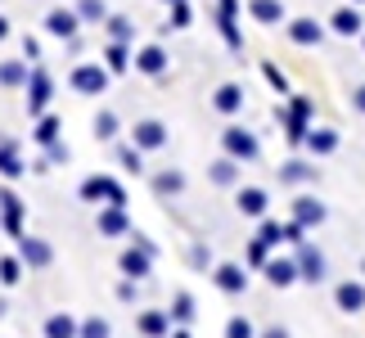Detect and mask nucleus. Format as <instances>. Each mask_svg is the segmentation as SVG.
Segmentation results:
<instances>
[{"mask_svg": "<svg viewBox=\"0 0 365 338\" xmlns=\"http://www.w3.org/2000/svg\"><path fill=\"white\" fill-rule=\"evenodd\" d=\"M312 113H316L312 95H289V104H275V122L284 126L289 145H302L307 140V131H312Z\"/></svg>", "mask_w": 365, "mask_h": 338, "instance_id": "nucleus-1", "label": "nucleus"}, {"mask_svg": "<svg viewBox=\"0 0 365 338\" xmlns=\"http://www.w3.org/2000/svg\"><path fill=\"white\" fill-rule=\"evenodd\" d=\"M77 194H81V203H104V208H126V190L118 185L113 176H104V172H95V176H86L77 185Z\"/></svg>", "mask_w": 365, "mask_h": 338, "instance_id": "nucleus-2", "label": "nucleus"}, {"mask_svg": "<svg viewBox=\"0 0 365 338\" xmlns=\"http://www.w3.org/2000/svg\"><path fill=\"white\" fill-rule=\"evenodd\" d=\"M108 81H113V73H108L104 63H77L73 73H68V86L77 95H104Z\"/></svg>", "mask_w": 365, "mask_h": 338, "instance_id": "nucleus-3", "label": "nucleus"}, {"mask_svg": "<svg viewBox=\"0 0 365 338\" xmlns=\"http://www.w3.org/2000/svg\"><path fill=\"white\" fill-rule=\"evenodd\" d=\"M221 149H226L230 158H240V163H257V153H262L257 135H252L248 126H235V122L221 131Z\"/></svg>", "mask_w": 365, "mask_h": 338, "instance_id": "nucleus-4", "label": "nucleus"}, {"mask_svg": "<svg viewBox=\"0 0 365 338\" xmlns=\"http://www.w3.org/2000/svg\"><path fill=\"white\" fill-rule=\"evenodd\" d=\"M167 140H172V131H167V122H158V118H140V122L131 126V145L145 149V153L167 149Z\"/></svg>", "mask_w": 365, "mask_h": 338, "instance_id": "nucleus-5", "label": "nucleus"}, {"mask_svg": "<svg viewBox=\"0 0 365 338\" xmlns=\"http://www.w3.org/2000/svg\"><path fill=\"white\" fill-rule=\"evenodd\" d=\"M77 32H81V14L77 9L54 5L46 14V36H54V41H77Z\"/></svg>", "mask_w": 365, "mask_h": 338, "instance_id": "nucleus-6", "label": "nucleus"}, {"mask_svg": "<svg viewBox=\"0 0 365 338\" xmlns=\"http://www.w3.org/2000/svg\"><path fill=\"white\" fill-rule=\"evenodd\" d=\"M50 95H54L50 73L46 68H32V77H27V118H41L50 108Z\"/></svg>", "mask_w": 365, "mask_h": 338, "instance_id": "nucleus-7", "label": "nucleus"}, {"mask_svg": "<svg viewBox=\"0 0 365 338\" xmlns=\"http://www.w3.org/2000/svg\"><path fill=\"white\" fill-rule=\"evenodd\" d=\"M212 285L226 293V298H240V293L248 289V271H244L240 262H217L212 266Z\"/></svg>", "mask_w": 365, "mask_h": 338, "instance_id": "nucleus-8", "label": "nucleus"}, {"mask_svg": "<svg viewBox=\"0 0 365 338\" xmlns=\"http://www.w3.org/2000/svg\"><path fill=\"white\" fill-rule=\"evenodd\" d=\"M212 19L221 27V36H226V46L230 50H244V32H240V23H235V19H240V0H217Z\"/></svg>", "mask_w": 365, "mask_h": 338, "instance_id": "nucleus-9", "label": "nucleus"}, {"mask_svg": "<svg viewBox=\"0 0 365 338\" xmlns=\"http://www.w3.org/2000/svg\"><path fill=\"white\" fill-rule=\"evenodd\" d=\"M334 307H339L343 316H361V312H365V275L334 285Z\"/></svg>", "mask_w": 365, "mask_h": 338, "instance_id": "nucleus-10", "label": "nucleus"}, {"mask_svg": "<svg viewBox=\"0 0 365 338\" xmlns=\"http://www.w3.org/2000/svg\"><path fill=\"white\" fill-rule=\"evenodd\" d=\"M235 208H240V217L262 221L266 208H271V194H266L262 185H235Z\"/></svg>", "mask_w": 365, "mask_h": 338, "instance_id": "nucleus-11", "label": "nucleus"}, {"mask_svg": "<svg viewBox=\"0 0 365 338\" xmlns=\"http://www.w3.org/2000/svg\"><path fill=\"white\" fill-rule=\"evenodd\" d=\"M118 271H122L126 280H149V275H153V252H145L140 244L122 248V252H118Z\"/></svg>", "mask_w": 365, "mask_h": 338, "instance_id": "nucleus-12", "label": "nucleus"}, {"mask_svg": "<svg viewBox=\"0 0 365 338\" xmlns=\"http://www.w3.org/2000/svg\"><path fill=\"white\" fill-rule=\"evenodd\" d=\"M167 68H172V54H167L158 41H149V46L135 50V73H145V77H167Z\"/></svg>", "mask_w": 365, "mask_h": 338, "instance_id": "nucleus-13", "label": "nucleus"}, {"mask_svg": "<svg viewBox=\"0 0 365 338\" xmlns=\"http://www.w3.org/2000/svg\"><path fill=\"white\" fill-rule=\"evenodd\" d=\"M19 257L27 262V271H46V266H54V248L36 235H19Z\"/></svg>", "mask_w": 365, "mask_h": 338, "instance_id": "nucleus-14", "label": "nucleus"}, {"mask_svg": "<svg viewBox=\"0 0 365 338\" xmlns=\"http://www.w3.org/2000/svg\"><path fill=\"white\" fill-rule=\"evenodd\" d=\"M284 36L293 41V46H302V50H312V46H320L325 41V23H316V19H289L284 23Z\"/></svg>", "mask_w": 365, "mask_h": 338, "instance_id": "nucleus-15", "label": "nucleus"}, {"mask_svg": "<svg viewBox=\"0 0 365 338\" xmlns=\"http://www.w3.org/2000/svg\"><path fill=\"white\" fill-rule=\"evenodd\" d=\"M262 275H266V285H275V289H289V285H298V280H302L298 257H266Z\"/></svg>", "mask_w": 365, "mask_h": 338, "instance_id": "nucleus-16", "label": "nucleus"}, {"mask_svg": "<svg viewBox=\"0 0 365 338\" xmlns=\"http://www.w3.org/2000/svg\"><path fill=\"white\" fill-rule=\"evenodd\" d=\"M329 32H334V36H347V41L365 32V19H361V9L352 5V0H347V5H339V9L329 14Z\"/></svg>", "mask_w": 365, "mask_h": 338, "instance_id": "nucleus-17", "label": "nucleus"}, {"mask_svg": "<svg viewBox=\"0 0 365 338\" xmlns=\"http://www.w3.org/2000/svg\"><path fill=\"white\" fill-rule=\"evenodd\" d=\"M293 257H298V271H302L307 285H325V252H320V248H312V244L302 239Z\"/></svg>", "mask_w": 365, "mask_h": 338, "instance_id": "nucleus-18", "label": "nucleus"}, {"mask_svg": "<svg viewBox=\"0 0 365 338\" xmlns=\"http://www.w3.org/2000/svg\"><path fill=\"white\" fill-rule=\"evenodd\" d=\"M339 145H343V135L334 131V126H312L307 140H302V149L312 153V158H329V153H339Z\"/></svg>", "mask_w": 365, "mask_h": 338, "instance_id": "nucleus-19", "label": "nucleus"}, {"mask_svg": "<svg viewBox=\"0 0 365 338\" xmlns=\"http://www.w3.org/2000/svg\"><path fill=\"white\" fill-rule=\"evenodd\" d=\"M135 334L140 338H167V334H172V312H158V307L135 312Z\"/></svg>", "mask_w": 365, "mask_h": 338, "instance_id": "nucleus-20", "label": "nucleus"}, {"mask_svg": "<svg viewBox=\"0 0 365 338\" xmlns=\"http://www.w3.org/2000/svg\"><path fill=\"white\" fill-rule=\"evenodd\" d=\"M0 225H5L14 239L27 235V230H23V199H19L9 185H0Z\"/></svg>", "mask_w": 365, "mask_h": 338, "instance_id": "nucleus-21", "label": "nucleus"}, {"mask_svg": "<svg viewBox=\"0 0 365 338\" xmlns=\"http://www.w3.org/2000/svg\"><path fill=\"white\" fill-rule=\"evenodd\" d=\"M325 217H329V208L320 203L316 194H298V199H293V221L307 225V230H312V225H325Z\"/></svg>", "mask_w": 365, "mask_h": 338, "instance_id": "nucleus-22", "label": "nucleus"}, {"mask_svg": "<svg viewBox=\"0 0 365 338\" xmlns=\"http://www.w3.org/2000/svg\"><path fill=\"white\" fill-rule=\"evenodd\" d=\"M212 108L221 113V118L244 113V86H240V81H221V86L212 91Z\"/></svg>", "mask_w": 365, "mask_h": 338, "instance_id": "nucleus-23", "label": "nucleus"}, {"mask_svg": "<svg viewBox=\"0 0 365 338\" xmlns=\"http://www.w3.org/2000/svg\"><path fill=\"white\" fill-rule=\"evenodd\" d=\"M240 158H230V153H221L217 163H207V180H212V185H221V190H235L240 185Z\"/></svg>", "mask_w": 365, "mask_h": 338, "instance_id": "nucleus-24", "label": "nucleus"}, {"mask_svg": "<svg viewBox=\"0 0 365 338\" xmlns=\"http://www.w3.org/2000/svg\"><path fill=\"white\" fill-rule=\"evenodd\" d=\"M248 19L262 27H279L289 23V14H284V0H248Z\"/></svg>", "mask_w": 365, "mask_h": 338, "instance_id": "nucleus-25", "label": "nucleus"}, {"mask_svg": "<svg viewBox=\"0 0 365 338\" xmlns=\"http://www.w3.org/2000/svg\"><path fill=\"white\" fill-rule=\"evenodd\" d=\"M316 176H320V167H316V163H307V158H289V163H279V180H284V185H312Z\"/></svg>", "mask_w": 365, "mask_h": 338, "instance_id": "nucleus-26", "label": "nucleus"}, {"mask_svg": "<svg viewBox=\"0 0 365 338\" xmlns=\"http://www.w3.org/2000/svg\"><path fill=\"white\" fill-rule=\"evenodd\" d=\"M95 230L113 239V235H131L135 225L126 221V208H100V217H95Z\"/></svg>", "mask_w": 365, "mask_h": 338, "instance_id": "nucleus-27", "label": "nucleus"}, {"mask_svg": "<svg viewBox=\"0 0 365 338\" xmlns=\"http://www.w3.org/2000/svg\"><path fill=\"white\" fill-rule=\"evenodd\" d=\"M41 334H46V338H77L81 334V320L73 312H50L46 325H41Z\"/></svg>", "mask_w": 365, "mask_h": 338, "instance_id": "nucleus-28", "label": "nucleus"}, {"mask_svg": "<svg viewBox=\"0 0 365 338\" xmlns=\"http://www.w3.org/2000/svg\"><path fill=\"white\" fill-rule=\"evenodd\" d=\"M131 59H135V54H131V41H108V46H104V68L113 77H122L126 68H131Z\"/></svg>", "mask_w": 365, "mask_h": 338, "instance_id": "nucleus-29", "label": "nucleus"}, {"mask_svg": "<svg viewBox=\"0 0 365 338\" xmlns=\"http://www.w3.org/2000/svg\"><path fill=\"white\" fill-rule=\"evenodd\" d=\"M27 77H32L27 59H5L0 63V86L5 91H27Z\"/></svg>", "mask_w": 365, "mask_h": 338, "instance_id": "nucleus-30", "label": "nucleus"}, {"mask_svg": "<svg viewBox=\"0 0 365 338\" xmlns=\"http://www.w3.org/2000/svg\"><path fill=\"white\" fill-rule=\"evenodd\" d=\"M23 172H27V163L19 158V145L0 135V176H5V180H19Z\"/></svg>", "mask_w": 365, "mask_h": 338, "instance_id": "nucleus-31", "label": "nucleus"}, {"mask_svg": "<svg viewBox=\"0 0 365 338\" xmlns=\"http://www.w3.org/2000/svg\"><path fill=\"white\" fill-rule=\"evenodd\" d=\"M185 190V172H176V167H163V172H153V194H163V199H172V194Z\"/></svg>", "mask_w": 365, "mask_h": 338, "instance_id": "nucleus-32", "label": "nucleus"}, {"mask_svg": "<svg viewBox=\"0 0 365 338\" xmlns=\"http://www.w3.org/2000/svg\"><path fill=\"white\" fill-rule=\"evenodd\" d=\"M91 131H95V140H118V131H122V122H118V113L113 108H100L95 113V122H91Z\"/></svg>", "mask_w": 365, "mask_h": 338, "instance_id": "nucleus-33", "label": "nucleus"}, {"mask_svg": "<svg viewBox=\"0 0 365 338\" xmlns=\"http://www.w3.org/2000/svg\"><path fill=\"white\" fill-rule=\"evenodd\" d=\"M59 131H63V122L54 118V113H41V118H36V131H32V140H36L41 149H46V145H54V140H59Z\"/></svg>", "mask_w": 365, "mask_h": 338, "instance_id": "nucleus-34", "label": "nucleus"}, {"mask_svg": "<svg viewBox=\"0 0 365 338\" xmlns=\"http://www.w3.org/2000/svg\"><path fill=\"white\" fill-rule=\"evenodd\" d=\"M104 32H108V41H135V23L126 19V14H108Z\"/></svg>", "mask_w": 365, "mask_h": 338, "instance_id": "nucleus-35", "label": "nucleus"}, {"mask_svg": "<svg viewBox=\"0 0 365 338\" xmlns=\"http://www.w3.org/2000/svg\"><path fill=\"white\" fill-rule=\"evenodd\" d=\"M23 257H19V252H14V257H0V285H5V289H14V285H19V280H23Z\"/></svg>", "mask_w": 365, "mask_h": 338, "instance_id": "nucleus-36", "label": "nucleus"}, {"mask_svg": "<svg viewBox=\"0 0 365 338\" xmlns=\"http://www.w3.org/2000/svg\"><path fill=\"white\" fill-rule=\"evenodd\" d=\"M73 9L81 14V23H100L104 27V19H108V5H104V0H77Z\"/></svg>", "mask_w": 365, "mask_h": 338, "instance_id": "nucleus-37", "label": "nucleus"}, {"mask_svg": "<svg viewBox=\"0 0 365 338\" xmlns=\"http://www.w3.org/2000/svg\"><path fill=\"white\" fill-rule=\"evenodd\" d=\"M118 163H122L131 176H140V172H145V149H135V145H118Z\"/></svg>", "mask_w": 365, "mask_h": 338, "instance_id": "nucleus-38", "label": "nucleus"}, {"mask_svg": "<svg viewBox=\"0 0 365 338\" xmlns=\"http://www.w3.org/2000/svg\"><path fill=\"white\" fill-rule=\"evenodd\" d=\"M77 338H113V325H108L104 316H86L81 320V334Z\"/></svg>", "mask_w": 365, "mask_h": 338, "instance_id": "nucleus-39", "label": "nucleus"}, {"mask_svg": "<svg viewBox=\"0 0 365 338\" xmlns=\"http://www.w3.org/2000/svg\"><path fill=\"white\" fill-rule=\"evenodd\" d=\"M257 239H262L266 248L284 244V225H279V221H271V217H262V225H257Z\"/></svg>", "mask_w": 365, "mask_h": 338, "instance_id": "nucleus-40", "label": "nucleus"}, {"mask_svg": "<svg viewBox=\"0 0 365 338\" xmlns=\"http://www.w3.org/2000/svg\"><path fill=\"white\" fill-rule=\"evenodd\" d=\"M172 320H176V325H190V320H194V298H190V293H176V298H172Z\"/></svg>", "mask_w": 365, "mask_h": 338, "instance_id": "nucleus-41", "label": "nucleus"}, {"mask_svg": "<svg viewBox=\"0 0 365 338\" xmlns=\"http://www.w3.org/2000/svg\"><path fill=\"white\" fill-rule=\"evenodd\" d=\"M226 338H257V325L248 316H230L226 320Z\"/></svg>", "mask_w": 365, "mask_h": 338, "instance_id": "nucleus-42", "label": "nucleus"}, {"mask_svg": "<svg viewBox=\"0 0 365 338\" xmlns=\"http://www.w3.org/2000/svg\"><path fill=\"white\" fill-rule=\"evenodd\" d=\"M190 19H194L190 0H172V19H167V32H172V27H190Z\"/></svg>", "mask_w": 365, "mask_h": 338, "instance_id": "nucleus-43", "label": "nucleus"}, {"mask_svg": "<svg viewBox=\"0 0 365 338\" xmlns=\"http://www.w3.org/2000/svg\"><path fill=\"white\" fill-rule=\"evenodd\" d=\"M46 163L50 167H68V163H73V149H68L63 140H54V145H46Z\"/></svg>", "mask_w": 365, "mask_h": 338, "instance_id": "nucleus-44", "label": "nucleus"}, {"mask_svg": "<svg viewBox=\"0 0 365 338\" xmlns=\"http://www.w3.org/2000/svg\"><path fill=\"white\" fill-rule=\"evenodd\" d=\"M262 77H266V81H271V86H275L279 95H289V77H284V73H279V68H275V63H262Z\"/></svg>", "mask_w": 365, "mask_h": 338, "instance_id": "nucleus-45", "label": "nucleus"}, {"mask_svg": "<svg viewBox=\"0 0 365 338\" xmlns=\"http://www.w3.org/2000/svg\"><path fill=\"white\" fill-rule=\"evenodd\" d=\"M244 257H248V266H266V257H271V248H266V244H262V239H252V244H248V252H244Z\"/></svg>", "mask_w": 365, "mask_h": 338, "instance_id": "nucleus-46", "label": "nucleus"}, {"mask_svg": "<svg viewBox=\"0 0 365 338\" xmlns=\"http://www.w3.org/2000/svg\"><path fill=\"white\" fill-rule=\"evenodd\" d=\"M23 59L27 63H41V41L36 36H23Z\"/></svg>", "mask_w": 365, "mask_h": 338, "instance_id": "nucleus-47", "label": "nucleus"}, {"mask_svg": "<svg viewBox=\"0 0 365 338\" xmlns=\"http://www.w3.org/2000/svg\"><path fill=\"white\" fill-rule=\"evenodd\" d=\"M190 266H199V271H203V266H212V257H207V248H203V244H194V248H190Z\"/></svg>", "mask_w": 365, "mask_h": 338, "instance_id": "nucleus-48", "label": "nucleus"}, {"mask_svg": "<svg viewBox=\"0 0 365 338\" xmlns=\"http://www.w3.org/2000/svg\"><path fill=\"white\" fill-rule=\"evenodd\" d=\"M135 285H140V280H122V285H118V298L122 302H135Z\"/></svg>", "mask_w": 365, "mask_h": 338, "instance_id": "nucleus-49", "label": "nucleus"}, {"mask_svg": "<svg viewBox=\"0 0 365 338\" xmlns=\"http://www.w3.org/2000/svg\"><path fill=\"white\" fill-rule=\"evenodd\" d=\"M352 113H361V118H365V81H361V86H352Z\"/></svg>", "mask_w": 365, "mask_h": 338, "instance_id": "nucleus-50", "label": "nucleus"}, {"mask_svg": "<svg viewBox=\"0 0 365 338\" xmlns=\"http://www.w3.org/2000/svg\"><path fill=\"white\" fill-rule=\"evenodd\" d=\"M257 338H289V329H284V325H271V329H262Z\"/></svg>", "mask_w": 365, "mask_h": 338, "instance_id": "nucleus-51", "label": "nucleus"}, {"mask_svg": "<svg viewBox=\"0 0 365 338\" xmlns=\"http://www.w3.org/2000/svg\"><path fill=\"white\" fill-rule=\"evenodd\" d=\"M0 41H9V19L0 14Z\"/></svg>", "mask_w": 365, "mask_h": 338, "instance_id": "nucleus-52", "label": "nucleus"}, {"mask_svg": "<svg viewBox=\"0 0 365 338\" xmlns=\"http://www.w3.org/2000/svg\"><path fill=\"white\" fill-rule=\"evenodd\" d=\"M167 338H194L190 329H172V334H167Z\"/></svg>", "mask_w": 365, "mask_h": 338, "instance_id": "nucleus-53", "label": "nucleus"}, {"mask_svg": "<svg viewBox=\"0 0 365 338\" xmlns=\"http://www.w3.org/2000/svg\"><path fill=\"white\" fill-rule=\"evenodd\" d=\"M5 312H9V307H5V298H0V320H5Z\"/></svg>", "mask_w": 365, "mask_h": 338, "instance_id": "nucleus-54", "label": "nucleus"}, {"mask_svg": "<svg viewBox=\"0 0 365 338\" xmlns=\"http://www.w3.org/2000/svg\"><path fill=\"white\" fill-rule=\"evenodd\" d=\"M361 275H365V257H361Z\"/></svg>", "mask_w": 365, "mask_h": 338, "instance_id": "nucleus-55", "label": "nucleus"}, {"mask_svg": "<svg viewBox=\"0 0 365 338\" xmlns=\"http://www.w3.org/2000/svg\"><path fill=\"white\" fill-rule=\"evenodd\" d=\"M361 50H365V32H361Z\"/></svg>", "mask_w": 365, "mask_h": 338, "instance_id": "nucleus-56", "label": "nucleus"}, {"mask_svg": "<svg viewBox=\"0 0 365 338\" xmlns=\"http://www.w3.org/2000/svg\"><path fill=\"white\" fill-rule=\"evenodd\" d=\"M352 5H365V0H352Z\"/></svg>", "mask_w": 365, "mask_h": 338, "instance_id": "nucleus-57", "label": "nucleus"}, {"mask_svg": "<svg viewBox=\"0 0 365 338\" xmlns=\"http://www.w3.org/2000/svg\"><path fill=\"white\" fill-rule=\"evenodd\" d=\"M163 5H172V0H163Z\"/></svg>", "mask_w": 365, "mask_h": 338, "instance_id": "nucleus-58", "label": "nucleus"}]
</instances>
